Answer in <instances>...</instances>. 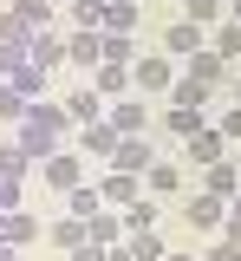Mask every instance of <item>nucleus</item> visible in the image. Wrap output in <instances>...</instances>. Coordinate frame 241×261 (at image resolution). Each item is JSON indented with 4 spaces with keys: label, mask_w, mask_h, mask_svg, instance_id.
Wrapping results in <instances>:
<instances>
[{
    "label": "nucleus",
    "mask_w": 241,
    "mask_h": 261,
    "mask_svg": "<svg viewBox=\"0 0 241 261\" xmlns=\"http://www.w3.org/2000/svg\"><path fill=\"white\" fill-rule=\"evenodd\" d=\"M39 235V216H26V209H7V242H33Z\"/></svg>",
    "instance_id": "nucleus-26"
},
{
    "label": "nucleus",
    "mask_w": 241,
    "mask_h": 261,
    "mask_svg": "<svg viewBox=\"0 0 241 261\" xmlns=\"http://www.w3.org/2000/svg\"><path fill=\"white\" fill-rule=\"evenodd\" d=\"M104 261H137V255H131V248H111V255H104Z\"/></svg>",
    "instance_id": "nucleus-39"
},
{
    "label": "nucleus",
    "mask_w": 241,
    "mask_h": 261,
    "mask_svg": "<svg viewBox=\"0 0 241 261\" xmlns=\"http://www.w3.org/2000/svg\"><path fill=\"white\" fill-rule=\"evenodd\" d=\"M104 33H137V7H104Z\"/></svg>",
    "instance_id": "nucleus-29"
},
{
    "label": "nucleus",
    "mask_w": 241,
    "mask_h": 261,
    "mask_svg": "<svg viewBox=\"0 0 241 261\" xmlns=\"http://www.w3.org/2000/svg\"><path fill=\"white\" fill-rule=\"evenodd\" d=\"M46 27H52V0H13V7H0V39H13V46H26Z\"/></svg>",
    "instance_id": "nucleus-1"
},
{
    "label": "nucleus",
    "mask_w": 241,
    "mask_h": 261,
    "mask_svg": "<svg viewBox=\"0 0 241 261\" xmlns=\"http://www.w3.org/2000/svg\"><path fill=\"white\" fill-rule=\"evenodd\" d=\"M78 150H92V157H111V150H117V130H111V124H85V130H78Z\"/></svg>",
    "instance_id": "nucleus-20"
},
{
    "label": "nucleus",
    "mask_w": 241,
    "mask_h": 261,
    "mask_svg": "<svg viewBox=\"0 0 241 261\" xmlns=\"http://www.w3.org/2000/svg\"><path fill=\"white\" fill-rule=\"evenodd\" d=\"M26 59H33L39 72H46V65H59V59H66V39H59L52 27H46V33H33V39H26Z\"/></svg>",
    "instance_id": "nucleus-12"
},
{
    "label": "nucleus",
    "mask_w": 241,
    "mask_h": 261,
    "mask_svg": "<svg viewBox=\"0 0 241 261\" xmlns=\"http://www.w3.org/2000/svg\"><path fill=\"white\" fill-rule=\"evenodd\" d=\"M104 124L117 130V137H143V130H150V111H143V98H117V105L104 111Z\"/></svg>",
    "instance_id": "nucleus-3"
},
{
    "label": "nucleus",
    "mask_w": 241,
    "mask_h": 261,
    "mask_svg": "<svg viewBox=\"0 0 241 261\" xmlns=\"http://www.w3.org/2000/svg\"><path fill=\"white\" fill-rule=\"evenodd\" d=\"M137 228H157V196H137L124 209V235H137Z\"/></svg>",
    "instance_id": "nucleus-23"
},
{
    "label": "nucleus",
    "mask_w": 241,
    "mask_h": 261,
    "mask_svg": "<svg viewBox=\"0 0 241 261\" xmlns=\"http://www.w3.org/2000/svg\"><path fill=\"white\" fill-rule=\"evenodd\" d=\"M222 13H228V0H183V20H196V27L222 20Z\"/></svg>",
    "instance_id": "nucleus-25"
},
{
    "label": "nucleus",
    "mask_w": 241,
    "mask_h": 261,
    "mask_svg": "<svg viewBox=\"0 0 241 261\" xmlns=\"http://www.w3.org/2000/svg\"><path fill=\"white\" fill-rule=\"evenodd\" d=\"M20 150H26L33 163L59 157V130H39V124H20Z\"/></svg>",
    "instance_id": "nucleus-13"
},
{
    "label": "nucleus",
    "mask_w": 241,
    "mask_h": 261,
    "mask_svg": "<svg viewBox=\"0 0 241 261\" xmlns=\"http://www.w3.org/2000/svg\"><path fill=\"white\" fill-rule=\"evenodd\" d=\"M235 105H241V79H235Z\"/></svg>",
    "instance_id": "nucleus-44"
},
{
    "label": "nucleus",
    "mask_w": 241,
    "mask_h": 261,
    "mask_svg": "<svg viewBox=\"0 0 241 261\" xmlns=\"http://www.w3.org/2000/svg\"><path fill=\"white\" fill-rule=\"evenodd\" d=\"M104 209V196H98V183H78V190H66V216H78V222H92Z\"/></svg>",
    "instance_id": "nucleus-15"
},
{
    "label": "nucleus",
    "mask_w": 241,
    "mask_h": 261,
    "mask_svg": "<svg viewBox=\"0 0 241 261\" xmlns=\"http://www.w3.org/2000/svg\"><path fill=\"white\" fill-rule=\"evenodd\" d=\"M0 7H13V0H0Z\"/></svg>",
    "instance_id": "nucleus-46"
},
{
    "label": "nucleus",
    "mask_w": 241,
    "mask_h": 261,
    "mask_svg": "<svg viewBox=\"0 0 241 261\" xmlns=\"http://www.w3.org/2000/svg\"><path fill=\"white\" fill-rule=\"evenodd\" d=\"M235 196H241V190H235Z\"/></svg>",
    "instance_id": "nucleus-47"
},
{
    "label": "nucleus",
    "mask_w": 241,
    "mask_h": 261,
    "mask_svg": "<svg viewBox=\"0 0 241 261\" xmlns=\"http://www.w3.org/2000/svg\"><path fill=\"white\" fill-rule=\"evenodd\" d=\"M0 242H7V209H0Z\"/></svg>",
    "instance_id": "nucleus-42"
},
{
    "label": "nucleus",
    "mask_w": 241,
    "mask_h": 261,
    "mask_svg": "<svg viewBox=\"0 0 241 261\" xmlns=\"http://www.w3.org/2000/svg\"><path fill=\"white\" fill-rule=\"evenodd\" d=\"M39 170H46V183H52V190H78V183H85V163L72 157V150H59V157H46Z\"/></svg>",
    "instance_id": "nucleus-9"
},
{
    "label": "nucleus",
    "mask_w": 241,
    "mask_h": 261,
    "mask_svg": "<svg viewBox=\"0 0 241 261\" xmlns=\"http://www.w3.org/2000/svg\"><path fill=\"white\" fill-rule=\"evenodd\" d=\"M26 65V46H13V39H0V72H20Z\"/></svg>",
    "instance_id": "nucleus-34"
},
{
    "label": "nucleus",
    "mask_w": 241,
    "mask_h": 261,
    "mask_svg": "<svg viewBox=\"0 0 241 261\" xmlns=\"http://www.w3.org/2000/svg\"><path fill=\"white\" fill-rule=\"evenodd\" d=\"M208 261H241V248H235V242H228V235H222V248H215V255H208Z\"/></svg>",
    "instance_id": "nucleus-38"
},
{
    "label": "nucleus",
    "mask_w": 241,
    "mask_h": 261,
    "mask_svg": "<svg viewBox=\"0 0 241 261\" xmlns=\"http://www.w3.org/2000/svg\"><path fill=\"white\" fill-rule=\"evenodd\" d=\"M131 255L137 261H163V242H157L150 228H137V235H131Z\"/></svg>",
    "instance_id": "nucleus-31"
},
{
    "label": "nucleus",
    "mask_w": 241,
    "mask_h": 261,
    "mask_svg": "<svg viewBox=\"0 0 241 261\" xmlns=\"http://www.w3.org/2000/svg\"><path fill=\"white\" fill-rule=\"evenodd\" d=\"M26 150H20V144H13V150H0V176H7V183H20V176H26Z\"/></svg>",
    "instance_id": "nucleus-30"
},
{
    "label": "nucleus",
    "mask_w": 241,
    "mask_h": 261,
    "mask_svg": "<svg viewBox=\"0 0 241 261\" xmlns=\"http://www.w3.org/2000/svg\"><path fill=\"white\" fill-rule=\"evenodd\" d=\"M208 53H222V59H241V27H235V20H228V27H215Z\"/></svg>",
    "instance_id": "nucleus-28"
},
{
    "label": "nucleus",
    "mask_w": 241,
    "mask_h": 261,
    "mask_svg": "<svg viewBox=\"0 0 241 261\" xmlns=\"http://www.w3.org/2000/svg\"><path fill=\"white\" fill-rule=\"evenodd\" d=\"M170 98H176V105H189V111H202V105H208V85H202V79H189V72H183V79L170 85Z\"/></svg>",
    "instance_id": "nucleus-24"
},
{
    "label": "nucleus",
    "mask_w": 241,
    "mask_h": 261,
    "mask_svg": "<svg viewBox=\"0 0 241 261\" xmlns=\"http://www.w3.org/2000/svg\"><path fill=\"white\" fill-rule=\"evenodd\" d=\"M183 150H189V163H202V170H208V163H222V130H196Z\"/></svg>",
    "instance_id": "nucleus-17"
},
{
    "label": "nucleus",
    "mask_w": 241,
    "mask_h": 261,
    "mask_svg": "<svg viewBox=\"0 0 241 261\" xmlns=\"http://www.w3.org/2000/svg\"><path fill=\"white\" fill-rule=\"evenodd\" d=\"M117 235H124V209H98L85 222V242H98V248H117Z\"/></svg>",
    "instance_id": "nucleus-11"
},
{
    "label": "nucleus",
    "mask_w": 241,
    "mask_h": 261,
    "mask_svg": "<svg viewBox=\"0 0 241 261\" xmlns=\"http://www.w3.org/2000/svg\"><path fill=\"white\" fill-rule=\"evenodd\" d=\"M66 118L72 124H104V92L98 85H78V92L66 98Z\"/></svg>",
    "instance_id": "nucleus-8"
},
{
    "label": "nucleus",
    "mask_w": 241,
    "mask_h": 261,
    "mask_svg": "<svg viewBox=\"0 0 241 261\" xmlns=\"http://www.w3.org/2000/svg\"><path fill=\"white\" fill-rule=\"evenodd\" d=\"M104 59H111V65L131 59V33H104Z\"/></svg>",
    "instance_id": "nucleus-33"
},
{
    "label": "nucleus",
    "mask_w": 241,
    "mask_h": 261,
    "mask_svg": "<svg viewBox=\"0 0 241 261\" xmlns=\"http://www.w3.org/2000/svg\"><path fill=\"white\" fill-rule=\"evenodd\" d=\"M143 190H150V196L183 190V170H176V163H150V170H143Z\"/></svg>",
    "instance_id": "nucleus-19"
},
{
    "label": "nucleus",
    "mask_w": 241,
    "mask_h": 261,
    "mask_svg": "<svg viewBox=\"0 0 241 261\" xmlns=\"http://www.w3.org/2000/svg\"><path fill=\"white\" fill-rule=\"evenodd\" d=\"M92 85H98L104 98H124V92H131V65H111V59H104L98 72H92Z\"/></svg>",
    "instance_id": "nucleus-16"
},
{
    "label": "nucleus",
    "mask_w": 241,
    "mask_h": 261,
    "mask_svg": "<svg viewBox=\"0 0 241 261\" xmlns=\"http://www.w3.org/2000/svg\"><path fill=\"white\" fill-rule=\"evenodd\" d=\"M222 235H228V242H235V248H241V196H235V202H228V222H222Z\"/></svg>",
    "instance_id": "nucleus-36"
},
{
    "label": "nucleus",
    "mask_w": 241,
    "mask_h": 261,
    "mask_svg": "<svg viewBox=\"0 0 241 261\" xmlns=\"http://www.w3.org/2000/svg\"><path fill=\"white\" fill-rule=\"evenodd\" d=\"M150 137H117V150H111V170H124V176H143L150 170Z\"/></svg>",
    "instance_id": "nucleus-5"
},
{
    "label": "nucleus",
    "mask_w": 241,
    "mask_h": 261,
    "mask_svg": "<svg viewBox=\"0 0 241 261\" xmlns=\"http://www.w3.org/2000/svg\"><path fill=\"white\" fill-rule=\"evenodd\" d=\"M117 7H137V0H117Z\"/></svg>",
    "instance_id": "nucleus-45"
},
{
    "label": "nucleus",
    "mask_w": 241,
    "mask_h": 261,
    "mask_svg": "<svg viewBox=\"0 0 241 261\" xmlns=\"http://www.w3.org/2000/svg\"><path fill=\"white\" fill-rule=\"evenodd\" d=\"M215 130H222V137H235V144H241V105H235V111H222V124H215Z\"/></svg>",
    "instance_id": "nucleus-37"
},
{
    "label": "nucleus",
    "mask_w": 241,
    "mask_h": 261,
    "mask_svg": "<svg viewBox=\"0 0 241 261\" xmlns=\"http://www.w3.org/2000/svg\"><path fill=\"white\" fill-rule=\"evenodd\" d=\"M183 216H189V228H222L228 222V202H222V196H189V202H183Z\"/></svg>",
    "instance_id": "nucleus-7"
},
{
    "label": "nucleus",
    "mask_w": 241,
    "mask_h": 261,
    "mask_svg": "<svg viewBox=\"0 0 241 261\" xmlns=\"http://www.w3.org/2000/svg\"><path fill=\"white\" fill-rule=\"evenodd\" d=\"M202 190H208V196H222V202H235V190H241V170H235L228 157H222V163H208V170H202Z\"/></svg>",
    "instance_id": "nucleus-10"
},
{
    "label": "nucleus",
    "mask_w": 241,
    "mask_h": 261,
    "mask_svg": "<svg viewBox=\"0 0 241 261\" xmlns=\"http://www.w3.org/2000/svg\"><path fill=\"white\" fill-rule=\"evenodd\" d=\"M189 79H202V85H222V79H228V59H222V53H196V59H189Z\"/></svg>",
    "instance_id": "nucleus-18"
},
{
    "label": "nucleus",
    "mask_w": 241,
    "mask_h": 261,
    "mask_svg": "<svg viewBox=\"0 0 241 261\" xmlns=\"http://www.w3.org/2000/svg\"><path fill=\"white\" fill-rule=\"evenodd\" d=\"M163 124H170L176 137H183V144H189L196 130H208V124H202V111H189V105H170V111H163Z\"/></svg>",
    "instance_id": "nucleus-21"
},
{
    "label": "nucleus",
    "mask_w": 241,
    "mask_h": 261,
    "mask_svg": "<svg viewBox=\"0 0 241 261\" xmlns=\"http://www.w3.org/2000/svg\"><path fill=\"white\" fill-rule=\"evenodd\" d=\"M66 59L78 65V72H98V65H104V33H92V27H78V33H72V39H66Z\"/></svg>",
    "instance_id": "nucleus-4"
},
{
    "label": "nucleus",
    "mask_w": 241,
    "mask_h": 261,
    "mask_svg": "<svg viewBox=\"0 0 241 261\" xmlns=\"http://www.w3.org/2000/svg\"><path fill=\"white\" fill-rule=\"evenodd\" d=\"M111 248H98V242H78V248H66V261H104Z\"/></svg>",
    "instance_id": "nucleus-35"
},
{
    "label": "nucleus",
    "mask_w": 241,
    "mask_h": 261,
    "mask_svg": "<svg viewBox=\"0 0 241 261\" xmlns=\"http://www.w3.org/2000/svg\"><path fill=\"white\" fill-rule=\"evenodd\" d=\"M52 242H59V248H78V242H85V222H78V216L52 222Z\"/></svg>",
    "instance_id": "nucleus-32"
},
{
    "label": "nucleus",
    "mask_w": 241,
    "mask_h": 261,
    "mask_svg": "<svg viewBox=\"0 0 241 261\" xmlns=\"http://www.w3.org/2000/svg\"><path fill=\"white\" fill-rule=\"evenodd\" d=\"M26 124H39V130H66L72 118H66V105H33V111H26Z\"/></svg>",
    "instance_id": "nucleus-27"
},
{
    "label": "nucleus",
    "mask_w": 241,
    "mask_h": 261,
    "mask_svg": "<svg viewBox=\"0 0 241 261\" xmlns=\"http://www.w3.org/2000/svg\"><path fill=\"white\" fill-rule=\"evenodd\" d=\"M228 20H235V27H241V0H228Z\"/></svg>",
    "instance_id": "nucleus-40"
},
{
    "label": "nucleus",
    "mask_w": 241,
    "mask_h": 261,
    "mask_svg": "<svg viewBox=\"0 0 241 261\" xmlns=\"http://www.w3.org/2000/svg\"><path fill=\"white\" fill-rule=\"evenodd\" d=\"M0 261H13V242H0Z\"/></svg>",
    "instance_id": "nucleus-41"
},
{
    "label": "nucleus",
    "mask_w": 241,
    "mask_h": 261,
    "mask_svg": "<svg viewBox=\"0 0 241 261\" xmlns=\"http://www.w3.org/2000/svg\"><path fill=\"white\" fill-rule=\"evenodd\" d=\"M131 85H137V92H170V85H176L170 53H143V59L131 65Z\"/></svg>",
    "instance_id": "nucleus-2"
},
{
    "label": "nucleus",
    "mask_w": 241,
    "mask_h": 261,
    "mask_svg": "<svg viewBox=\"0 0 241 261\" xmlns=\"http://www.w3.org/2000/svg\"><path fill=\"white\" fill-rule=\"evenodd\" d=\"M202 46H208V39H202V27H196V20H176V27L163 33V53H170V59H196Z\"/></svg>",
    "instance_id": "nucleus-6"
},
{
    "label": "nucleus",
    "mask_w": 241,
    "mask_h": 261,
    "mask_svg": "<svg viewBox=\"0 0 241 261\" xmlns=\"http://www.w3.org/2000/svg\"><path fill=\"white\" fill-rule=\"evenodd\" d=\"M163 261H189V255H163Z\"/></svg>",
    "instance_id": "nucleus-43"
},
{
    "label": "nucleus",
    "mask_w": 241,
    "mask_h": 261,
    "mask_svg": "<svg viewBox=\"0 0 241 261\" xmlns=\"http://www.w3.org/2000/svg\"><path fill=\"white\" fill-rule=\"evenodd\" d=\"M26 111H33V98L20 92V85H0V118L7 124H26Z\"/></svg>",
    "instance_id": "nucleus-22"
},
{
    "label": "nucleus",
    "mask_w": 241,
    "mask_h": 261,
    "mask_svg": "<svg viewBox=\"0 0 241 261\" xmlns=\"http://www.w3.org/2000/svg\"><path fill=\"white\" fill-rule=\"evenodd\" d=\"M98 196L111 202V209H131V202H137V176H124V170H111V176L98 183Z\"/></svg>",
    "instance_id": "nucleus-14"
}]
</instances>
